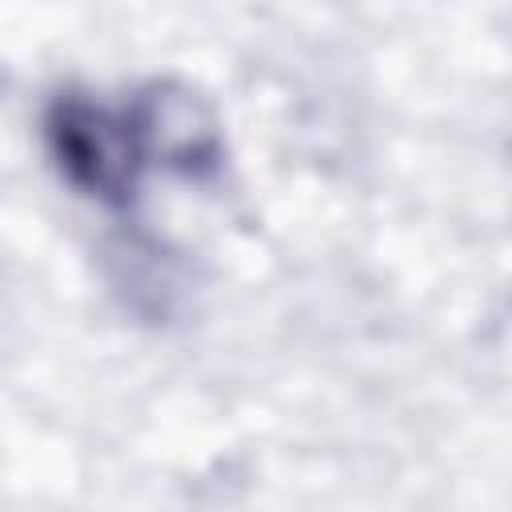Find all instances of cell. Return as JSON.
<instances>
[{"mask_svg": "<svg viewBox=\"0 0 512 512\" xmlns=\"http://www.w3.org/2000/svg\"><path fill=\"white\" fill-rule=\"evenodd\" d=\"M44 140L60 176L104 204H128L144 164L132 116L84 96L60 92L44 112Z\"/></svg>", "mask_w": 512, "mask_h": 512, "instance_id": "obj_1", "label": "cell"}, {"mask_svg": "<svg viewBox=\"0 0 512 512\" xmlns=\"http://www.w3.org/2000/svg\"><path fill=\"white\" fill-rule=\"evenodd\" d=\"M132 128L140 136L144 156H156L164 168L184 176H204L224 156L220 120L208 108V100L180 84V80H156L136 96V108L128 112Z\"/></svg>", "mask_w": 512, "mask_h": 512, "instance_id": "obj_2", "label": "cell"}]
</instances>
